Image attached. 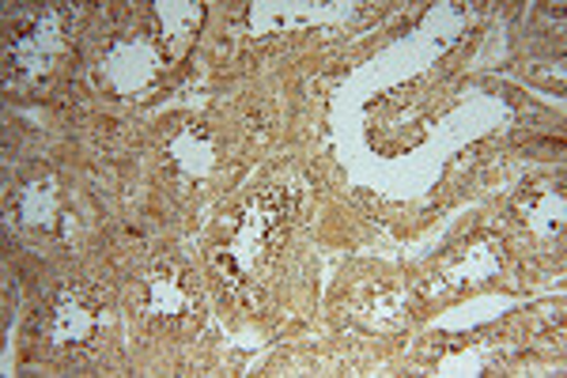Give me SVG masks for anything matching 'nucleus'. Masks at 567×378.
Instances as JSON below:
<instances>
[{
	"instance_id": "obj_2",
	"label": "nucleus",
	"mask_w": 567,
	"mask_h": 378,
	"mask_svg": "<svg viewBox=\"0 0 567 378\" xmlns=\"http://www.w3.org/2000/svg\"><path fill=\"white\" fill-rule=\"evenodd\" d=\"M95 329V310L87 303H80L76 295H65V299L53 307V337L61 345H80V340L91 337Z\"/></svg>"
},
{
	"instance_id": "obj_1",
	"label": "nucleus",
	"mask_w": 567,
	"mask_h": 378,
	"mask_svg": "<svg viewBox=\"0 0 567 378\" xmlns=\"http://www.w3.org/2000/svg\"><path fill=\"white\" fill-rule=\"evenodd\" d=\"M148 307L163 318H186L194 310V292H189L186 276H171L159 269L148 280Z\"/></svg>"
}]
</instances>
